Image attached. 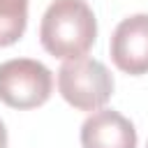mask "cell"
<instances>
[{
    "instance_id": "obj_1",
    "label": "cell",
    "mask_w": 148,
    "mask_h": 148,
    "mask_svg": "<svg viewBox=\"0 0 148 148\" xmlns=\"http://www.w3.org/2000/svg\"><path fill=\"white\" fill-rule=\"evenodd\" d=\"M97 37V18L86 0H53L39 23L42 46L60 60L83 58Z\"/></svg>"
},
{
    "instance_id": "obj_2",
    "label": "cell",
    "mask_w": 148,
    "mask_h": 148,
    "mask_svg": "<svg viewBox=\"0 0 148 148\" xmlns=\"http://www.w3.org/2000/svg\"><path fill=\"white\" fill-rule=\"evenodd\" d=\"M58 90L62 99L79 111H97L113 95V76L95 58H74L58 69Z\"/></svg>"
},
{
    "instance_id": "obj_3",
    "label": "cell",
    "mask_w": 148,
    "mask_h": 148,
    "mask_svg": "<svg viewBox=\"0 0 148 148\" xmlns=\"http://www.w3.org/2000/svg\"><path fill=\"white\" fill-rule=\"evenodd\" d=\"M53 90L51 69L32 58H12L0 65V102L12 109L42 106Z\"/></svg>"
},
{
    "instance_id": "obj_4",
    "label": "cell",
    "mask_w": 148,
    "mask_h": 148,
    "mask_svg": "<svg viewBox=\"0 0 148 148\" xmlns=\"http://www.w3.org/2000/svg\"><path fill=\"white\" fill-rule=\"evenodd\" d=\"M111 58L116 67L130 76L148 72V14H132L116 25Z\"/></svg>"
},
{
    "instance_id": "obj_5",
    "label": "cell",
    "mask_w": 148,
    "mask_h": 148,
    "mask_svg": "<svg viewBox=\"0 0 148 148\" xmlns=\"http://www.w3.org/2000/svg\"><path fill=\"white\" fill-rule=\"evenodd\" d=\"M81 148H136V130L123 113L97 109L81 125Z\"/></svg>"
},
{
    "instance_id": "obj_6",
    "label": "cell",
    "mask_w": 148,
    "mask_h": 148,
    "mask_svg": "<svg viewBox=\"0 0 148 148\" xmlns=\"http://www.w3.org/2000/svg\"><path fill=\"white\" fill-rule=\"evenodd\" d=\"M28 25V0H0V49L21 39Z\"/></svg>"
},
{
    "instance_id": "obj_7",
    "label": "cell",
    "mask_w": 148,
    "mask_h": 148,
    "mask_svg": "<svg viewBox=\"0 0 148 148\" xmlns=\"http://www.w3.org/2000/svg\"><path fill=\"white\" fill-rule=\"evenodd\" d=\"M0 148H7V127L0 120Z\"/></svg>"
},
{
    "instance_id": "obj_8",
    "label": "cell",
    "mask_w": 148,
    "mask_h": 148,
    "mask_svg": "<svg viewBox=\"0 0 148 148\" xmlns=\"http://www.w3.org/2000/svg\"><path fill=\"white\" fill-rule=\"evenodd\" d=\"M146 148H148V146H146Z\"/></svg>"
}]
</instances>
